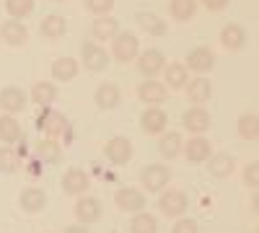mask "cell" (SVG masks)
I'll return each mask as SVG.
<instances>
[{
    "label": "cell",
    "instance_id": "18",
    "mask_svg": "<svg viewBox=\"0 0 259 233\" xmlns=\"http://www.w3.org/2000/svg\"><path fill=\"white\" fill-rule=\"evenodd\" d=\"M221 44H223L226 50H241V47L246 44V31H244L239 24L223 26V31H221Z\"/></svg>",
    "mask_w": 259,
    "mask_h": 233
},
{
    "label": "cell",
    "instance_id": "11",
    "mask_svg": "<svg viewBox=\"0 0 259 233\" xmlns=\"http://www.w3.org/2000/svg\"><path fill=\"white\" fill-rule=\"evenodd\" d=\"M75 218L80 223H96L101 218V202L96 197H80L75 202Z\"/></svg>",
    "mask_w": 259,
    "mask_h": 233
},
{
    "label": "cell",
    "instance_id": "38",
    "mask_svg": "<svg viewBox=\"0 0 259 233\" xmlns=\"http://www.w3.org/2000/svg\"><path fill=\"white\" fill-rule=\"evenodd\" d=\"M174 233H200V228H197V223H194L192 218H179L174 223Z\"/></svg>",
    "mask_w": 259,
    "mask_h": 233
},
{
    "label": "cell",
    "instance_id": "25",
    "mask_svg": "<svg viewBox=\"0 0 259 233\" xmlns=\"http://www.w3.org/2000/svg\"><path fill=\"white\" fill-rule=\"evenodd\" d=\"M138 26L145 34H153V36H163L166 34V24L156 13H138Z\"/></svg>",
    "mask_w": 259,
    "mask_h": 233
},
{
    "label": "cell",
    "instance_id": "31",
    "mask_svg": "<svg viewBox=\"0 0 259 233\" xmlns=\"http://www.w3.org/2000/svg\"><path fill=\"white\" fill-rule=\"evenodd\" d=\"M187 68L182 65V62H171V65L166 68V83L171 88H182L184 83H187Z\"/></svg>",
    "mask_w": 259,
    "mask_h": 233
},
{
    "label": "cell",
    "instance_id": "26",
    "mask_svg": "<svg viewBox=\"0 0 259 233\" xmlns=\"http://www.w3.org/2000/svg\"><path fill=\"white\" fill-rule=\"evenodd\" d=\"M55 96H57V88L52 86V83H47V80L34 83V88H31V101H36L39 107H50V104L55 101Z\"/></svg>",
    "mask_w": 259,
    "mask_h": 233
},
{
    "label": "cell",
    "instance_id": "21",
    "mask_svg": "<svg viewBox=\"0 0 259 233\" xmlns=\"http://www.w3.org/2000/svg\"><path fill=\"white\" fill-rule=\"evenodd\" d=\"M78 75V62L73 57H60L52 62V78L55 80H62V83H68Z\"/></svg>",
    "mask_w": 259,
    "mask_h": 233
},
{
    "label": "cell",
    "instance_id": "9",
    "mask_svg": "<svg viewBox=\"0 0 259 233\" xmlns=\"http://www.w3.org/2000/svg\"><path fill=\"white\" fill-rule=\"evenodd\" d=\"M212 65H215V55H212V50H207V47H197V50H192V52H189L184 68H189V70H194V73H200V75H202V73H210Z\"/></svg>",
    "mask_w": 259,
    "mask_h": 233
},
{
    "label": "cell",
    "instance_id": "27",
    "mask_svg": "<svg viewBox=\"0 0 259 233\" xmlns=\"http://www.w3.org/2000/svg\"><path fill=\"white\" fill-rule=\"evenodd\" d=\"M65 29H68V24H65V18L57 16V13H52V16H47L45 21H41V34H45L47 39H60L65 34Z\"/></svg>",
    "mask_w": 259,
    "mask_h": 233
},
{
    "label": "cell",
    "instance_id": "20",
    "mask_svg": "<svg viewBox=\"0 0 259 233\" xmlns=\"http://www.w3.org/2000/svg\"><path fill=\"white\" fill-rule=\"evenodd\" d=\"M45 205H47V195L41 192V189L29 187L21 192V207H24L26 213H39V210H45Z\"/></svg>",
    "mask_w": 259,
    "mask_h": 233
},
{
    "label": "cell",
    "instance_id": "13",
    "mask_svg": "<svg viewBox=\"0 0 259 233\" xmlns=\"http://www.w3.org/2000/svg\"><path fill=\"white\" fill-rule=\"evenodd\" d=\"M163 65H166V60H163V55H161L158 50H145V52L140 55V60H138L140 73L148 75V78H150V75H156V73H161Z\"/></svg>",
    "mask_w": 259,
    "mask_h": 233
},
{
    "label": "cell",
    "instance_id": "14",
    "mask_svg": "<svg viewBox=\"0 0 259 233\" xmlns=\"http://www.w3.org/2000/svg\"><path fill=\"white\" fill-rule=\"evenodd\" d=\"M143 130L148 132V135H161L163 130H166V112L163 109H158V107H153V109H148V112H143Z\"/></svg>",
    "mask_w": 259,
    "mask_h": 233
},
{
    "label": "cell",
    "instance_id": "37",
    "mask_svg": "<svg viewBox=\"0 0 259 233\" xmlns=\"http://www.w3.org/2000/svg\"><path fill=\"white\" fill-rule=\"evenodd\" d=\"M112 6H114V0H85V8L96 16H106L112 11Z\"/></svg>",
    "mask_w": 259,
    "mask_h": 233
},
{
    "label": "cell",
    "instance_id": "5",
    "mask_svg": "<svg viewBox=\"0 0 259 233\" xmlns=\"http://www.w3.org/2000/svg\"><path fill=\"white\" fill-rule=\"evenodd\" d=\"M114 202L119 210L124 213H140L143 205H145V197L140 189H133V187H124V189H117L114 192Z\"/></svg>",
    "mask_w": 259,
    "mask_h": 233
},
{
    "label": "cell",
    "instance_id": "12",
    "mask_svg": "<svg viewBox=\"0 0 259 233\" xmlns=\"http://www.w3.org/2000/svg\"><path fill=\"white\" fill-rule=\"evenodd\" d=\"M182 124L187 127L189 132L200 135V132H205L207 127H210V114H207L202 107H192L189 112H184V119H182Z\"/></svg>",
    "mask_w": 259,
    "mask_h": 233
},
{
    "label": "cell",
    "instance_id": "40",
    "mask_svg": "<svg viewBox=\"0 0 259 233\" xmlns=\"http://www.w3.org/2000/svg\"><path fill=\"white\" fill-rule=\"evenodd\" d=\"M205 3V8H210V11H223L226 6H228V0H202Z\"/></svg>",
    "mask_w": 259,
    "mask_h": 233
},
{
    "label": "cell",
    "instance_id": "36",
    "mask_svg": "<svg viewBox=\"0 0 259 233\" xmlns=\"http://www.w3.org/2000/svg\"><path fill=\"white\" fill-rule=\"evenodd\" d=\"M16 168H18V156L11 151V148H0V171L13 174Z\"/></svg>",
    "mask_w": 259,
    "mask_h": 233
},
{
    "label": "cell",
    "instance_id": "2",
    "mask_svg": "<svg viewBox=\"0 0 259 233\" xmlns=\"http://www.w3.org/2000/svg\"><path fill=\"white\" fill-rule=\"evenodd\" d=\"M158 207L166 218H182L187 210V195L182 189H166L158 200Z\"/></svg>",
    "mask_w": 259,
    "mask_h": 233
},
{
    "label": "cell",
    "instance_id": "34",
    "mask_svg": "<svg viewBox=\"0 0 259 233\" xmlns=\"http://www.w3.org/2000/svg\"><path fill=\"white\" fill-rule=\"evenodd\" d=\"M6 8L13 18H26L34 11V0H6Z\"/></svg>",
    "mask_w": 259,
    "mask_h": 233
},
{
    "label": "cell",
    "instance_id": "33",
    "mask_svg": "<svg viewBox=\"0 0 259 233\" xmlns=\"http://www.w3.org/2000/svg\"><path fill=\"white\" fill-rule=\"evenodd\" d=\"M194 11H197V0H171V16L179 21L192 18Z\"/></svg>",
    "mask_w": 259,
    "mask_h": 233
},
{
    "label": "cell",
    "instance_id": "24",
    "mask_svg": "<svg viewBox=\"0 0 259 233\" xmlns=\"http://www.w3.org/2000/svg\"><path fill=\"white\" fill-rule=\"evenodd\" d=\"M210 94H212V86H210V80L207 78H194V80H189V86H187V96L194 101V104H202V101H207L210 99Z\"/></svg>",
    "mask_w": 259,
    "mask_h": 233
},
{
    "label": "cell",
    "instance_id": "39",
    "mask_svg": "<svg viewBox=\"0 0 259 233\" xmlns=\"http://www.w3.org/2000/svg\"><path fill=\"white\" fill-rule=\"evenodd\" d=\"M244 181H246L249 187H256V184H259V166H256V163H249V168L244 171Z\"/></svg>",
    "mask_w": 259,
    "mask_h": 233
},
{
    "label": "cell",
    "instance_id": "29",
    "mask_svg": "<svg viewBox=\"0 0 259 233\" xmlns=\"http://www.w3.org/2000/svg\"><path fill=\"white\" fill-rule=\"evenodd\" d=\"M158 151H161L163 158H177L179 151H182V135H179V132H166V135L161 137Z\"/></svg>",
    "mask_w": 259,
    "mask_h": 233
},
{
    "label": "cell",
    "instance_id": "41",
    "mask_svg": "<svg viewBox=\"0 0 259 233\" xmlns=\"http://www.w3.org/2000/svg\"><path fill=\"white\" fill-rule=\"evenodd\" d=\"M65 233H89L83 225H70V228H65Z\"/></svg>",
    "mask_w": 259,
    "mask_h": 233
},
{
    "label": "cell",
    "instance_id": "15",
    "mask_svg": "<svg viewBox=\"0 0 259 233\" xmlns=\"http://www.w3.org/2000/svg\"><path fill=\"white\" fill-rule=\"evenodd\" d=\"M184 156H187V161H192V163H202V161H207L210 158V143L205 140V137H192V140H187V145H184Z\"/></svg>",
    "mask_w": 259,
    "mask_h": 233
},
{
    "label": "cell",
    "instance_id": "17",
    "mask_svg": "<svg viewBox=\"0 0 259 233\" xmlns=\"http://www.w3.org/2000/svg\"><path fill=\"white\" fill-rule=\"evenodd\" d=\"M138 96L145 101V104H153V107H158V104L166 101V86L158 80H145L143 86L138 88Z\"/></svg>",
    "mask_w": 259,
    "mask_h": 233
},
{
    "label": "cell",
    "instance_id": "8",
    "mask_svg": "<svg viewBox=\"0 0 259 233\" xmlns=\"http://www.w3.org/2000/svg\"><path fill=\"white\" fill-rule=\"evenodd\" d=\"M26 104H29V99H26V94L21 91V88H3L0 91V109H3L6 114H16V112H24L26 109Z\"/></svg>",
    "mask_w": 259,
    "mask_h": 233
},
{
    "label": "cell",
    "instance_id": "7",
    "mask_svg": "<svg viewBox=\"0 0 259 233\" xmlns=\"http://www.w3.org/2000/svg\"><path fill=\"white\" fill-rule=\"evenodd\" d=\"M89 184H91V179L83 168H68L65 176H62V189L73 197H80L85 189H89Z\"/></svg>",
    "mask_w": 259,
    "mask_h": 233
},
{
    "label": "cell",
    "instance_id": "4",
    "mask_svg": "<svg viewBox=\"0 0 259 233\" xmlns=\"http://www.w3.org/2000/svg\"><path fill=\"white\" fill-rule=\"evenodd\" d=\"M112 55L119 60V62H130L138 57V36L135 34H117L114 36V44H112Z\"/></svg>",
    "mask_w": 259,
    "mask_h": 233
},
{
    "label": "cell",
    "instance_id": "3",
    "mask_svg": "<svg viewBox=\"0 0 259 233\" xmlns=\"http://www.w3.org/2000/svg\"><path fill=\"white\" fill-rule=\"evenodd\" d=\"M36 127L41 132H45L50 140H55L57 135H62L65 132V127H68V119H65L60 112H52V109H45L39 114V119H36Z\"/></svg>",
    "mask_w": 259,
    "mask_h": 233
},
{
    "label": "cell",
    "instance_id": "19",
    "mask_svg": "<svg viewBox=\"0 0 259 233\" xmlns=\"http://www.w3.org/2000/svg\"><path fill=\"white\" fill-rule=\"evenodd\" d=\"M94 101L99 104V109H114L117 104L122 101V99H119V88L114 86V83H101V86L96 88Z\"/></svg>",
    "mask_w": 259,
    "mask_h": 233
},
{
    "label": "cell",
    "instance_id": "35",
    "mask_svg": "<svg viewBox=\"0 0 259 233\" xmlns=\"http://www.w3.org/2000/svg\"><path fill=\"white\" fill-rule=\"evenodd\" d=\"M39 158L41 161H47V163H57L60 161V145L55 140H41L39 143Z\"/></svg>",
    "mask_w": 259,
    "mask_h": 233
},
{
    "label": "cell",
    "instance_id": "22",
    "mask_svg": "<svg viewBox=\"0 0 259 233\" xmlns=\"http://www.w3.org/2000/svg\"><path fill=\"white\" fill-rule=\"evenodd\" d=\"M207 168H210V174H212L215 179H226V176L233 171V156H228V153H215V156H210Z\"/></svg>",
    "mask_w": 259,
    "mask_h": 233
},
{
    "label": "cell",
    "instance_id": "30",
    "mask_svg": "<svg viewBox=\"0 0 259 233\" xmlns=\"http://www.w3.org/2000/svg\"><path fill=\"white\" fill-rule=\"evenodd\" d=\"M18 137H21L18 122L11 114H3V117H0V140H3V143H16Z\"/></svg>",
    "mask_w": 259,
    "mask_h": 233
},
{
    "label": "cell",
    "instance_id": "23",
    "mask_svg": "<svg viewBox=\"0 0 259 233\" xmlns=\"http://www.w3.org/2000/svg\"><path fill=\"white\" fill-rule=\"evenodd\" d=\"M94 36L96 39H114L119 34V24H117V18H109V16H101L94 21V26H91Z\"/></svg>",
    "mask_w": 259,
    "mask_h": 233
},
{
    "label": "cell",
    "instance_id": "6",
    "mask_svg": "<svg viewBox=\"0 0 259 233\" xmlns=\"http://www.w3.org/2000/svg\"><path fill=\"white\" fill-rule=\"evenodd\" d=\"M104 153L114 166H124L130 158H133V143H130L127 137H112L109 143H106Z\"/></svg>",
    "mask_w": 259,
    "mask_h": 233
},
{
    "label": "cell",
    "instance_id": "32",
    "mask_svg": "<svg viewBox=\"0 0 259 233\" xmlns=\"http://www.w3.org/2000/svg\"><path fill=\"white\" fill-rule=\"evenodd\" d=\"M239 135L244 140H256L259 137V119H256V114H244L239 119Z\"/></svg>",
    "mask_w": 259,
    "mask_h": 233
},
{
    "label": "cell",
    "instance_id": "1",
    "mask_svg": "<svg viewBox=\"0 0 259 233\" xmlns=\"http://www.w3.org/2000/svg\"><path fill=\"white\" fill-rule=\"evenodd\" d=\"M140 181H143V187L148 189V192H163L166 184L171 181V171H168V166L150 163V166H145V168H143Z\"/></svg>",
    "mask_w": 259,
    "mask_h": 233
},
{
    "label": "cell",
    "instance_id": "16",
    "mask_svg": "<svg viewBox=\"0 0 259 233\" xmlns=\"http://www.w3.org/2000/svg\"><path fill=\"white\" fill-rule=\"evenodd\" d=\"M0 34H3V39L8 41V44H13V47H18V44H26V39H29V31H26V26L21 24V21H6L3 26H0Z\"/></svg>",
    "mask_w": 259,
    "mask_h": 233
},
{
    "label": "cell",
    "instance_id": "10",
    "mask_svg": "<svg viewBox=\"0 0 259 233\" xmlns=\"http://www.w3.org/2000/svg\"><path fill=\"white\" fill-rule=\"evenodd\" d=\"M106 62H109V55H106L104 47L94 44V41H85L83 44V65L89 70H104Z\"/></svg>",
    "mask_w": 259,
    "mask_h": 233
},
{
    "label": "cell",
    "instance_id": "28",
    "mask_svg": "<svg viewBox=\"0 0 259 233\" xmlns=\"http://www.w3.org/2000/svg\"><path fill=\"white\" fill-rule=\"evenodd\" d=\"M130 230L133 233H156L158 230V220L150 213H138L133 220H130Z\"/></svg>",
    "mask_w": 259,
    "mask_h": 233
}]
</instances>
